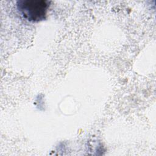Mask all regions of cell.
I'll return each instance as SVG.
<instances>
[{"label": "cell", "mask_w": 156, "mask_h": 156, "mask_svg": "<svg viewBox=\"0 0 156 156\" xmlns=\"http://www.w3.org/2000/svg\"><path fill=\"white\" fill-rule=\"evenodd\" d=\"M50 3L48 0H20L16 2V7L24 19L37 23L46 18Z\"/></svg>", "instance_id": "1"}]
</instances>
